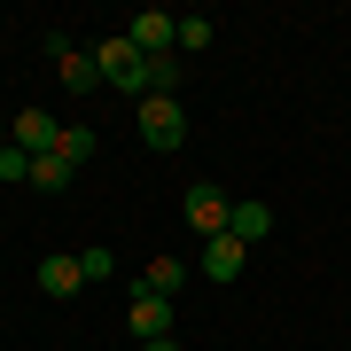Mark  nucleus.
<instances>
[{"label": "nucleus", "mask_w": 351, "mask_h": 351, "mask_svg": "<svg viewBox=\"0 0 351 351\" xmlns=\"http://www.w3.org/2000/svg\"><path fill=\"white\" fill-rule=\"evenodd\" d=\"M133 336L141 343H164V336H172V297H149V289H133Z\"/></svg>", "instance_id": "7"}, {"label": "nucleus", "mask_w": 351, "mask_h": 351, "mask_svg": "<svg viewBox=\"0 0 351 351\" xmlns=\"http://www.w3.org/2000/svg\"><path fill=\"white\" fill-rule=\"evenodd\" d=\"M180 211H188V226H195L203 242H211V234H226V211H234V203H226V195L211 188V180H195V188H188V203H180Z\"/></svg>", "instance_id": "6"}, {"label": "nucleus", "mask_w": 351, "mask_h": 351, "mask_svg": "<svg viewBox=\"0 0 351 351\" xmlns=\"http://www.w3.org/2000/svg\"><path fill=\"white\" fill-rule=\"evenodd\" d=\"M0 149H8V117H0Z\"/></svg>", "instance_id": "19"}, {"label": "nucleus", "mask_w": 351, "mask_h": 351, "mask_svg": "<svg viewBox=\"0 0 351 351\" xmlns=\"http://www.w3.org/2000/svg\"><path fill=\"white\" fill-rule=\"evenodd\" d=\"M0 180H8V188L24 180V188H32V156H24V149H0Z\"/></svg>", "instance_id": "16"}, {"label": "nucleus", "mask_w": 351, "mask_h": 351, "mask_svg": "<svg viewBox=\"0 0 351 351\" xmlns=\"http://www.w3.org/2000/svg\"><path fill=\"white\" fill-rule=\"evenodd\" d=\"M141 351H180V336H164V343H141Z\"/></svg>", "instance_id": "18"}, {"label": "nucleus", "mask_w": 351, "mask_h": 351, "mask_svg": "<svg viewBox=\"0 0 351 351\" xmlns=\"http://www.w3.org/2000/svg\"><path fill=\"white\" fill-rule=\"evenodd\" d=\"M78 274H86V281H110V274H117L110 242H94V250H78Z\"/></svg>", "instance_id": "14"}, {"label": "nucleus", "mask_w": 351, "mask_h": 351, "mask_svg": "<svg viewBox=\"0 0 351 351\" xmlns=\"http://www.w3.org/2000/svg\"><path fill=\"white\" fill-rule=\"evenodd\" d=\"M8 149H24V156H55V149H63V117H47V110H16V117H8Z\"/></svg>", "instance_id": "3"}, {"label": "nucleus", "mask_w": 351, "mask_h": 351, "mask_svg": "<svg viewBox=\"0 0 351 351\" xmlns=\"http://www.w3.org/2000/svg\"><path fill=\"white\" fill-rule=\"evenodd\" d=\"M211 32H219L211 16H180V47H211Z\"/></svg>", "instance_id": "15"}, {"label": "nucleus", "mask_w": 351, "mask_h": 351, "mask_svg": "<svg viewBox=\"0 0 351 351\" xmlns=\"http://www.w3.org/2000/svg\"><path fill=\"white\" fill-rule=\"evenodd\" d=\"M32 188H39V195L71 188V164H63V156H32Z\"/></svg>", "instance_id": "13"}, {"label": "nucleus", "mask_w": 351, "mask_h": 351, "mask_svg": "<svg viewBox=\"0 0 351 351\" xmlns=\"http://www.w3.org/2000/svg\"><path fill=\"white\" fill-rule=\"evenodd\" d=\"M94 149H101V133H94V125H63V149H55V156H63L71 172H78V164H86Z\"/></svg>", "instance_id": "12"}, {"label": "nucleus", "mask_w": 351, "mask_h": 351, "mask_svg": "<svg viewBox=\"0 0 351 351\" xmlns=\"http://www.w3.org/2000/svg\"><path fill=\"white\" fill-rule=\"evenodd\" d=\"M242 258H250V250H242L234 234H211V242H203V274H211V281H234Z\"/></svg>", "instance_id": "10"}, {"label": "nucleus", "mask_w": 351, "mask_h": 351, "mask_svg": "<svg viewBox=\"0 0 351 351\" xmlns=\"http://www.w3.org/2000/svg\"><path fill=\"white\" fill-rule=\"evenodd\" d=\"M125 39H133V55H149V63H156V55H172V47H180V16L141 8L133 24H125Z\"/></svg>", "instance_id": "5"}, {"label": "nucleus", "mask_w": 351, "mask_h": 351, "mask_svg": "<svg viewBox=\"0 0 351 351\" xmlns=\"http://www.w3.org/2000/svg\"><path fill=\"white\" fill-rule=\"evenodd\" d=\"M180 281H188V265H180L172 250H156L149 274H141V289H149V297H180Z\"/></svg>", "instance_id": "11"}, {"label": "nucleus", "mask_w": 351, "mask_h": 351, "mask_svg": "<svg viewBox=\"0 0 351 351\" xmlns=\"http://www.w3.org/2000/svg\"><path fill=\"white\" fill-rule=\"evenodd\" d=\"M47 55H55V78H63V94H101V71L86 47H71L63 32H47Z\"/></svg>", "instance_id": "4"}, {"label": "nucleus", "mask_w": 351, "mask_h": 351, "mask_svg": "<svg viewBox=\"0 0 351 351\" xmlns=\"http://www.w3.org/2000/svg\"><path fill=\"white\" fill-rule=\"evenodd\" d=\"M86 55H94V71L110 78V86H125V94H141V101H149V55H133V39H125V32L94 39Z\"/></svg>", "instance_id": "1"}, {"label": "nucleus", "mask_w": 351, "mask_h": 351, "mask_svg": "<svg viewBox=\"0 0 351 351\" xmlns=\"http://www.w3.org/2000/svg\"><path fill=\"white\" fill-rule=\"evenodd\" d=\"M226 234L250 250V242H265V234H274V211H265V203H234V211H226Z\"/></svg>", "instance_id": "9"}, {"label": "nucleus", "mask_w": 351, "mask_h": 351, "mask_svg": "<svg viewBox=\"0 0 351 351\" xmlns=\"http://www.w3.org/2000/svg\"><path fill=\"white\" fill-rule=\"evenodd\" d=\"M141 141H149V149H164V156H172L180 141H188V110H180L172 94H149V101H141Z\"/></svg>", "instance_id": "2"}, {"label": "nucleus", "mask_w": 351, "mask_h": 351, "mask_svg": "<svg viewBox=\"0 0 351 351\" xmlns=\"http://www.w3.org/2000/svg\"><path fill=\"white\" fill-rule=\"evenodd\" d=\"M86 274H78V250H47L39 258V297H78Z\"/></svg>", "instance_id": "8"}, {"label": "nucleus", "mask_w": 351, "mask_h": 351, "mask_svg": "<svg viewBox=\"0 0 351 351\" xmlns=\"http://www.w3.org/2000/svg\"><path fill=\"white\" fill-rule=\"evenodd\" d=\"M180 86V63H172V55H156V63H149V94H172Z\"/></svg>", "instance_id": "17"}]
</instances>
